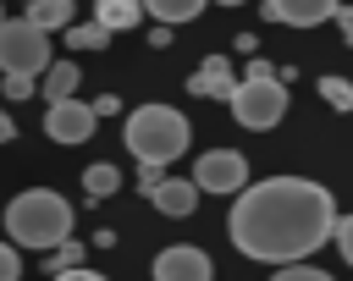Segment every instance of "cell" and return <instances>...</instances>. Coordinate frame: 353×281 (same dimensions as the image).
<instances>
[{
    "label": "cell",
    "instance_id": "obj_1",
    "mask_svg": "<svg viewBox=\"0 0 353 281\" xmlns=\"http://www.w3.org/2000/svg\"><path fill=\"white\" fill-rule=\"evenodd\" d=\"M336 198L309 182V176H265V182H248L237 198H232V242L237 253L248 259H265V264H298L309 259L314 248L336 242Z\"/></svg>",
    "mask_w": 353,
    "mask_h": 281
},
{
    "label": "cell",
    "instance_id": "obj_2",
    "mask_svg": "<svg viewBox=\"0 0 353 281\" xmlns=\"http://www.w3.org/2000/svg\"><path fill=\"white\" fill-rule=\"evenodd\" d=\"M72 204L55 193V187H28L6 204V237L17 248H39V253H55L66 237H72Z\"/></svg>",
    "mask_w": 353,
    "mask_h": 281
},
{
    "label": "cell",
    "instance_id": "obj_3",
    "mask_svg": "<svg viewBox=\"0 0 353 281\" xmlns=\"http://www.w3.org/2000/svg\"><path fill=\"white\" fill-rule=\"evenodd\" d=\"M121 143L132 149L138 165H176L193 143V127L176 105H138L121 121Z\"/></svg>",
    "mask_w": 353,
    "mask_h": 281
},
{
    "label": "cell",
    "instance_id": "obj_4",
    "mask_svg": "<svg viewBox=\"0 0 353 281\" xmlns=\"http://www.w3.org/2000/svg\"><path fill=\"white\" fill-rule=\"evenodd\" d=\"M55 66L50 55V33L33 28L28 17H11L0 28V77H44Z\"/></svg>",
    "mask_w": 353,
    "mask_h": 281
},
{
    "label": "cell",
    "instance_id": "obj_5",
    "mask_svg": "<svg viewBox=\"0 0 353 281\" xmlns=\"http://www.w3.org/2000/svg\"><path fill=\"white\" fill-rule=\"evenodd\" d=\"M232 116L248 132H270L287 116V83L281 77H243V88L232 94Z\"/></svg>",
    "mask_w": 353,
    "mask_h": 281
},
{
    "label": "cell",
    "instance_id": "obj_6",
    "mask_svg": "<svg viewBox=\"0 0 353 281\" xmlns=\"http://www.w3.org/2000/svg\"><path fill=\"white\" fill-rule=\"evenodd\" d=\"M193 182H199V193H243L248 187L243 149H204L199 165H193Z\"/></svg>",
    "mask_w": 353,
    "mask_h": 281
},
{
    "label": "cell",
    "instance_id": "obj_7",
    "mask_svg": "<svg viewBox=\"0 0 353 281\" xmlns=\"http://www.w3.org/2000/svg\"><path fill=\"white\" fill-rule=\"evenodd\" d=\"M99 127V110L88 99H61V105H44V138L50 143H88Z\"/></svg>",
    "mask_w": 353,
    "mask_h": 281
},
{
    "label": "cell",
    "instance_id": "obj_8",
    "mask_svg": "<svg viewBox=\"0 0 353 281\" xmlns=\"http://www.w3.org/2000/svg\"><path fill=\"white\" fill-rule=\"evenodd\" d=\"M154 281H210V253L204 248H160L154 253Z\"/></svg>",
    "mask_w": 353,
    "mask_h": 281
},
{
    "label": "cell",
    "instance_id": "obj_9",
    "mask_svg": "<svg viewBox=\"0 0 353 281\" xmlns=\"http://www.w3.org/2000/svg\"><path fill=\"white\" fill-rule=\"evenodd\" d=\"M243 88V77L232 72V61L226 55H210L193 77H188V94H199V99H221V105H232V94Z\"/></svg>",
    "mask_w": 353,
    "mask_h": 281
},
{
    "label": "cell",
    "instance_id": "obj_10",
    "mask_svg": "<svg viewBox=\"0 0 353 281\" xmlns=\"http://www.w3.org/2000/svg\"><path fill=\"white\" fill-rule=\"evenodd\" d=\"M342 11V0H265V17L281 28H320Z\"/></svg>",
    "mask_w": 353,
    "mask_h": 281
},
{
    "label": "cell",
    "instance_id": "obj_11",
    "mask_svg": "<svg viewBox=\"0 0 353 281\" xmlns=\"http://www.w3.org/2000/svg\"><path fill=\"white\" fill-rule=\"evenodd\" d=\"M149 204H154L160 215H171V220H188V215L199 209V182H193V176H188V182H182V176H165V182L149 193Z\"/></svg>",
    "mask_w": 353,
    "mask_h": 281
},
{
    "label": "cell",
    "instance_id": "obj_12",
    "mask_svg": "<svg viewBox=\"0 0 353 281\" xmlns=\"http://www.w3.org/2000/svg\"><path fill=\"white\" fill-rule=\"evenodd\" d=\"M77 61H55L39 83H44V105H61V99H77Z\"/></svg>",
    "mask_w": 353,
    "mask_h": 281
},
{
    "label": "cell",
    "instance_id": "obj_13",
    "mask_svg": "<svg viewBox=\"0 0 353 281\" xmlns=\"http://www.w3.org/2000/svg\"><path fill=\"white\" fill-rule=\"evenodd\" d=\"M94 17H99L110 33H121V28H138V22L149 17V6H143V0H99Z\"/></svg>",
    "mask_w": 353,
    "mask_h": 281
},
{
    "label": "cell",
    "instance_id": "obj_14",
    "mask_svg": "<svg viewBox=\"0 0 353 281\" xmlns=\"http://www.w3.org/2000/svg\"><path fill=\"white\" fill-rule=\"evenodd\" d=\"M22 17H28L33 28H44V33H55V28H77V22H72V17H77L72 0H39V6H28Z\"/></svg>",
    "mask_w": 353,
    "mask_h": 281
},
{
    "label": "cell",
    "instance_id": "obj_15",
    "mask_svg": "<svg viewBox=\"0 0 353 281\" xmlns=\"http://www.w3.org/2000/svg\"><path fill=\"white\" fill-rule=\"evenodd\" d=\"M143 6H149V17L160 28H182V22H193L204 11V0H143Z\"/></svg>",
    "mask_w": 353,
    "mask_h": 281
},
{
    "label": "cell",
    "instance_id": "obj_16",
    "mask_svg": "<svg viewBox=\"0 0 353 281\" xmlns=\"http://www.w3.org/2000/svg\"><path fill=\"white\" fill-rule=\"evenodd\" d=\"M116 187H121V171H116V165H105V160H99V165H88V171H83V193H88V204L110 198Z\"/></svg>",
    "mask_w": 353,
    "mask_h": 281
},
{
    "label": "cell",
    "instance_id": "obj_17",
    "mask_svg": "<svg viewBox=\"0 0 353 281\" xmlns=\"http://www.w3.org/2000/svg\"><path fill=\"white\" fill-rule=\"evenodd\" d=\"M66 44H72V50H105V44H110V28H105L99 17H88V22L66 28Z\"/></svg>",
    "mask_w": 353,
    "mask_h": 281
},
{
    "label": "cell",
    "instance_id": "obj_18",
    "mask_svg": "<svg viewBox=\"0 0 353 281\" xmlns=\"http://www.w3.org/2000/svg\"><path fill=\"white\" fill-rule=\"evenodd\" d=\"M320 99L331 110H353V83L347 77H320Z\"/></svg>",
    "mask_w": 353,
    "mask_h": 281
},
{
    "label": "cell",
    "instance_id": "obj_19",
    "mask_svg": "<svg viewBox=\"0 0 353 281\" xmlns=\"http://www.w3.org/2000/svg\"><path fill=\"white\" fill-rule=\"evenodd\" d=\"M77 264H83V242H77V237H66V242L50 253V275H61V270H77Z\"/></svg>",
    "mask_w": 353,
    "mask_h": 281
},
{
    "label": "cell",
    "instance_id": "obj_20",
    "mask_svg": "<svg viewBox=\"0 0 353 281\" xmlns=\"http://www.w3.org/2000/svg\"><path fill=\"white\" fill-rule=\"evenodd\" d=\"M270 281H331L320 264H309V259H298V264H276V275Z\"/></svg>",
    "mask_w": 353,
    "mask_h": 281
},
{
    "label": "cell",
    "instance_id": "obj_21",
    "mask_svg": "<svg viewBox=\"0 0 353 281\" xmlns=\"http://www.w3.org/2000/svg\"><path fill=\"white\" fill-rule=\"evenodd\" d=\"M0 281H22V248L0 242Z\"/></svg>",
    "mask_w": 353,
    "mask_h": 281
},
{
    "label": "cell",
    "instance_id": "obj_22",
    "mask_svg": "<svg viewBox=\"0 0 353 281\" xmlns=\"http://www.w3.org/2000/svg\"><path fill=\"white\" fill-rule=\"evenodd\" d=\"M336 253L353 264V215H342V220H336Z\"/></svg>",
    "mask_w": 353,
    "mask_h": 281
},
{
    "label": "cell",
    "instance_id": "obj_23",
    "mask_svg": "<svg viewBox=\"0 0 353 281\" xmlns=\"http://www.w3.org/2000/svg\"><path fill=\"white\" fill-rule=\"evenodd\" d=\"M165 182V165H138V193H154Z\"/></svg>",
    "mask_w": 353,
    "mask_h": 281
},
{
    "label": "cell",
    "instance_id": "obj_24",
    "mask_svg": "<svg viewBox=\"0 0 353 281\" xmlns=\"http://www.w3.org/2000/svg\"><path fill=\"white\" fill-rule=\"evenodd\" d=\"M0 88H6V99H28L33 94V77H0Z\"/></svg>",
    "mask_w": 353,
    "mask_h": 281
},
{
    "label": "cell",
    "instance_id": "obj_25",
    "mask_svg": "<svg viewBox=\"0 0 353 281\" xmlns=\"http://www.w3.org/2000/svg\"><path fill=\"white\" fill-rule=\"evenodd\" d=\"M50 281H110V275H99V270H88V264H77V270H61V275H50Z\"/></svg>",
    "mask_w": 353,
    "mask_h": 281
},
{
    "label": "cell",
    "instance_id": "obj_26",
    "mask_svg": "<svg viewBox=\"0 0 353 281\" xmlns=\"http://www.w3.org/2000/svg\"><path fill=\"white\" fill-rule=\"evenodd\" d=\"M94 110H99V116H121V99H116V94H99Z\"/></svg>",
    "mask_w": 353,
    "mask_h": 281
},
{
    "label": "cell",
    "instance_id": "obj_27",
    "mask_svg": "<svg viewBox=\"0 0 353 281\" xmlns=\"http://www.w3.org/2000/svg\"><path fill=\"white\" fill-rule=\"evenodd\" d=\"M243 77H281V72H276L270 61H248V72H243Z\"/></svg>",
    "mask_w": 353,
    "mask_h": 281
},
{
    "label": "cell",
    "instance_id": "obj_28",
    "mask_svg": "<svg viewBox=\"0 0 353 281\" xmlns=\"http://www.w3.org/2000/svg\"><path fill=\"white\" fill-rule=\"evenodd\" d=\"M336 28H342V39L353 44V6H342V11H336Z\"/></svg>",
    "mask_w": 353,
    "mask_h": 281
},
{
    "label": "cell",
    "instance_id": "obj_29",
    "mask_svg": "<svg viewBox=\"0 0 353 281\" xmlns=\"http://www.w3.org/2000/svg\"><path fill=\"white\" fill-rule=\"evenodd\" d=\"M11 138H17V121H11L6 110H0V143H11Z\"/></svg>",
    "mask_w": 353,
    "mask_h": 281
},
{
    "label": "cell",
    "instance_id": "obj_30",
    "mask_svg": "<svg viewBox=\"0 0 353 281\" xmlns=\"http://www.w3.org/2000/svg\"><path fill=\"white\" fill-rule=\"evenodd\" d=\"M215 6H243V0H215Z\"/></svg>",
    "mask_w": 353,
    "mask_h": 281
},
{
    "label": "cell",
    "instance_id": "obj_31",
    "mask_svg": "<svg viewBox=\"0 0 353 281\" xmlns=\"http://www.w3.org/2000/svg\"><path fill=\"white\" fill-rule=\"evenodd\" d=\"M6 22H11V17H0V28H6Z\"/></svg>",
    "mask_w": 353,
    "mask_h": 281
},
{
    "label": "cell",
    "instance_id": "obj_32",
    "mask_svg": "<svg viewBox=\"0 0 353 281\" xmlns=\"http://www.w3.org/2000/svg\"><path fill=\"white\" fill-rule=\"evenodd\" d=\"M28 6H39V0H28Z\"/></svg>",
    "mask_w": 353,
    "mask_h": 281
}]
</instances>
